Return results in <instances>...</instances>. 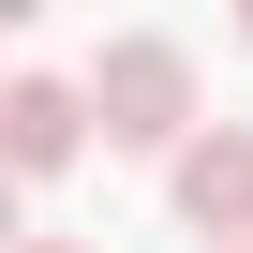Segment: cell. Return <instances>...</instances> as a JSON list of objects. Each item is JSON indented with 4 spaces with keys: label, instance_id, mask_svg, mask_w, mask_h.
I'll use <instances>...</instances> for the list:
<instances>
[{
    "label": "cell",
    "instance_id": "1",
    "mask_svg": "<svg viewBox=\"0 0 253 253\" xmlns=\"http://www.w3.org/2000/svg\"><path fill=\"white\" fill-rule=\"evenodd\" d=\"M89 119H104V149H194L209 119H194V45L164 30H119L89 60Z\"/></svg>",
    "mask_w": 253,
    "mask_h": 253
},
{
    "label": "cell",
    "instance_id": "2",
    "mask_svg": "<svg viewBox=\"0 0 253 253\" xmlns=\"http://www.w3.org/2000/svg\"><path fill=\"white\" fill-rule=\"evenodd\" d=\"M179 223L209 253H253V119H209V134L179 149Z\"/></svg>",
    "mask_w": 253,
    "mask_h": 253
},
{
    "label": "cell",
    "instance_id": "3",
    "mask_svg": "<svg viewBox=\"0 0 253 253\" xmlns=\"http://www.w3.org/2000/svg\"><path fill=\"white\" fill-rule=\"evenodd\" d=\"M89 149V75H15V89H0V164H15V179H60Z\"/></svg>",
    "mask_w": 253,
    "mask_h": 253
},
{
    "label": "cell",
    "instance_id": "4",
    "mask_svg": "<svg viewBox=\"0 0 253 253\" xmlns=\"http://www.w3.org/2000/svg\"><path fill=\"white\" fill-rule=\"evenodd\" d=\"M0 253H15V164H0Z\"/></svg>",
    "mask_w": 253,
    "mask_h": 253
},
{
    "label": "cell",
    "instance_id": "5",
    "mask_svg": "<svg viewBox=\"0 0 253 253\" xmlns=\"http://www.w3.org/2000/svg\"><path fill=\"white\" fill-rule=\"evenodd\" d=\"M15 253H89V238H15Z\"/></svg>",
    "mask_w": 253,
    "mask_h": 253
},
{
    "label": "cell",
    "instance_id": "6",
    "mask_svg": "<svg viewBox=\"0 0 253 253\" xmlns=\"http://www.w3.org/2000/svg\"><path fill=\"white\" fill-rule=\"evenodd\" d=\"M0 89H15V75H0Z\"/></svg>",
    "mask_w": 253,
    "mask_h": 253
},
{
    "label": "cell",
    "instance_id": "7",
    "mask_svg": "<svg viewBox=\"0 0 253 253\" xmlns=\"http://www.w3.org/2000/svg\"><path fill=\"white\" fill-rule=\"evenodd\" d=\"M238 30H253V15H238Z\"/></svg>",
    "mask_w": 253,
    "mask_h": 253
}]
</instances>
